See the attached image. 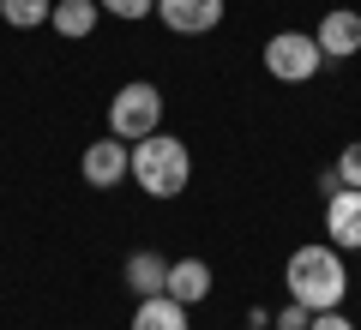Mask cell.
<instances>
[{
	"mask_svg": "<svg viewBox=\"0 0 361 330\" xmlns=\"http://www.w3.org/2000/svg\"><path fill=\"white\" fill-rule=\"evenodd\" d=\"M97 18H103V6H97V0H54L49 25L61 30L66 42H78V37H90V30H97Z\"/></svg>",
	"mask_w": 361,
	"mask_h": 330,
	"instance_id": "obj_12",
	"label": "cell"
},
{
	"mask_svg": "<svg viewBox=\"0 0 361 330\" xmlns=\"http://www.w3.org/2000/svg\"><path fill=\"white\" fill-rule=\"evenodd\" d=\"M319 192H325V198H337V192H343V174H337V168H325V174H319Z\"/></svg>",
	"mask_w": 361,
	"mask_h": 330,
	"instance_id": "obj_18",
	"label": "cell"
},
{
	"mask_svg": "<svg viewBox=\"0 0 361 330\" xmlns=\"http://www.w3.org/2000/svg\"><path fill=\"white\" fill-rule=\"evenodd\" d=\"M247 330H271V324H247Z\"/></svg>",
	"mask_w": 361,
	"mask_h": 330,
	"instance_id": "obj_19",
	"label": "cell"
},
{
	"mask_svg": "<svg viewBox=\"0 0 361 330\" xmlns=\"http://www.w3.org/2000/svg\"><path fill=\"white\" fill-rule=\"evenodd\" d=\"M319 66H325V49L307 30H277L265 42V72L277 84H307V78H319Z\"/></svg>",
	"mask_w": 361,
	"mask_h": 330,
	"instance_id": "obj_4",
	"label": "cell"
},
{
	"mask_svg": "<svg viewBox=\"0 0 361 330\" xmlns=\"http://www.w3.org/2000/svg\"><path fill=\"white\" fill-rule=\"evenodd\" d=\"M103 13H115V18H127V25H139V18H151L157 13V0H97Z\"/></svg>",
	"mask_w": 361,
	"mask_h": 330,
	"instance_id": "obj_14",
	"label": "cell"
},
{
	"mask_svg": "<svg viewBox=\"0 0 361 330\" xmlns=\"http://www.w3.org/2000/svg\"><path fill=\"white\" fill-rule=\"evenodd\" d=\"M133 180H139V192H151V198H180L187 180H193V156H187L180 139L151 132V139L133 144Z\"/></svg>",
	"mask_w": 361,
	"mask_h": 330,
	"instance_id": "obj_2",
	"label": "cell"
},
{
	"mask_svg": "<svg viewBox=\"0 0 361 330\" xmlns=\"http://www.w3.org/2000/svg\"><path fill=\"white\" fill-rule=\"evenodd\" d=\"M157 18L175 37H205L223 25V0H157Z\"/></svg>",
	"mask_w": 361,
	"mask_h": 330,
	"instance_id": "obj_6",
	"label": "cell"
},
{
	"mask_svg": "<svg viewBox=\"0 0 361 330\" xmlns=\"http://www.w3.org/2000/svg\"><path fill=\"white\" fill-rule=\"evenodd\" d=\"M307 318H313L307 306H301V300H289L283 312H277V330H307Z\"/></svg>",
	"mask_w": 361,
	"mask_h": 330,
	"instance_id": "obj_16",
	"label": "cell"
},
{
	"mask_svg": "<svg viewBox=\"0 0 361 330\" xmlns=\"http://www.w3.org/2000/svg\"><path fill=\"white\" fill-rule=\"evenodd\" d=\"M307 330H355V324H349V318L331 306V312H313V318H307Z\"/></svg>",
	"mask_w": 361,
	"mask_h": 330,
	"instance_id": "obj_17",
	"label": "cell"
},
{
	"mask_svg": "<svg viewBox=\"0 0 361 330\" xmlns=\"http://www.w3.org/2000/svg\"><path fill=\"white\" fill-rule=\"evenodd\" d=\"M337 174H343V186H361V139L343 144V156H337Z\"/></svg>",
	"mask_w": 361,
	"mask_h": 330,
	"instance_id": "obj_15",
	"label": "cell"
},
{
	"mask_svg": "<svg viewBox=\"0 0 361 330\" xmlns=\"http://www.w3.org/2000/svg\"><path fill=\"white\" fill-rule=\"evenodd\" d=\"M313 42L325 49V61H349V54H361V13H349V6L325 13L319 30H313Z\"/></svg>",
	"mask_w": 361,
	"mask_h": 330,
	"instance_id": "obj_8",
	"label": "cell"
},
{
	"mask_svg": "<svg viewBox=\"0 0 361 330\" xmlns=\"http://www.w3.org/2000/svg\"><path fill=\"white\" fill-rule=\"evenodd\" d=\"M121 277H127V288L139 294V300H145V294H163V282H169V258L145 246V253L127 258V270H121Z\"/></svg>",
	"mask_w": 361,
	"mask_h": 330,
	"instance_id": "obj_11",
	"label": "cell"
},
{
	"mask_svg": "<svg viewBox=\"0 0 361 330\" xmlns=\"http://www.w3.org/2000/svg\"><path fill=\"white\" fill-rule=\"evenodd\" d=\"M133 330H187V306L175 294H145L133 306Z\"/></svg>",
	"mask_w": 361,
	"mask_h": 330,
	"instance_id": "obj_10",
	"label": "cell"
},
{
	"mask_svg": "<svg viewBox=\"0 0 361 330\" xmlns=\"http://www.w3.org/2000/svg\"><path fill=\"white\" fill-rule=\"evenodd\" d=\"M78 174L90 180L97 192H109V186H121V180L133 174V144L127 139H97V144H85V156H78Z\"/></svg>",
	"mask_w": 361,
	"mask_h": 330,
	"instance_id": "obj_5",
	"label": "cell"
},
{
	"mask_svg": "<svg viewBox=\"0 0 361 330\" xmlns=\"http://www.w3.org/2000/svg\"><path fill=\"white\" fill-rule=\"evenodd\" d=\"M283 288H289V300H301L307 312H331V306H343V294H349V265H343V253H337L331 241L295 246L289 265H283Z\"/></svg>",
	"mask_w": 361,
	"mask_h": 330,
	"instance_id": "obj_1",
	"label": "cell"
},
{
	"mask_svg": "<svg viewBox=\"0 0 361 330\" xmlns=\"http://www.w3.org/2000/svg\"><path fill=\"white\" fill-rule=\"evenodd\" d=\"M325 234H331L337 253L361 246V186H343L337 198H325Z\"/></svg>",
	"mask_w": 361,
	"mask_h": 330,
	"instance_id": "obj_7",
	"label": "cell"
},
{
	"mask_svg": "<svg viewBox=\"0 0 361 330\" xmlns=\"http://www.w3.org/2000/svg\"><path fill=\"white\" fill-rule=\"evenodd\" d=\"M163 294H175L180 306H199V300L211 294V265H205V258H169Z\"/></svg>",
	"mask_w": 361,
	"mask_h": 330,
	"instance_id": "obj_9",
	"label": "cell"
},
{
	"mask_svg": "<svg viewBox=\"0 0 361 330\" xmlns=\"http://www.w3.org/2000/svg\"><path fill=\"white\" fill-rule=\"evenodd\" d=\"M49 13H54V0H0V18L13 30H42Z\"/></svg>",
	"mask_w": 361,
	"mask_h": 330,
	"instance_id": "obj_13",
	"label": "cell"
},
{
	"mask_svg": "<svg viewBox=\"0 0 361 330\" xmlns=\"http://www.w3.org/2000/svg\"><path fill=\"white\" fill-rule=\"evenodd\" d=\"M157 127H163V90L145 84V78L121 84L115 102H109V132H115V139H127V144H139V139H151Z\"/></svg>",
	"mask_w": 361,
	"mask_h": 330,
	"instance_id": "obj_3",
	"label": "cell"
}]
</instances>
